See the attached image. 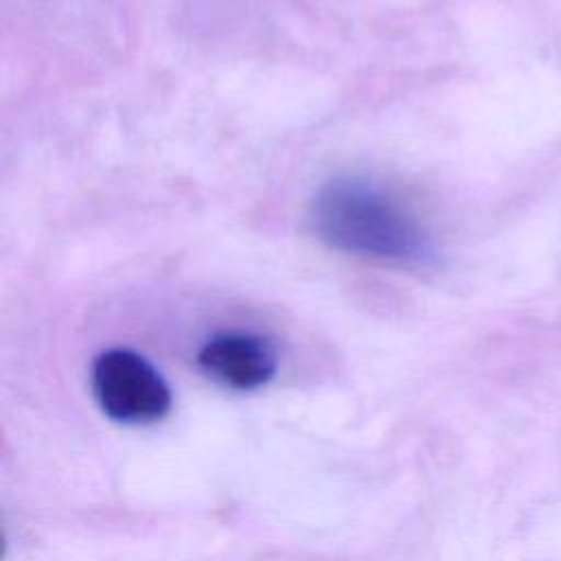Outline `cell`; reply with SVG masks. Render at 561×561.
Instances as JSON below:
<instances>
[{"label": "cell", "instance_id": "obj_3", "mask_svg": "<svg viewBox=\"0 0 561 561\" xmlns=\"http://www.w3.org/2000/svg\"><path fill=\"white\" fill-rule=\"evenodd\" d=\"M197 364L213 381L248 392L274 379L278 355L272 342L256 333L221 331L199 346Z\"/></svg>", "mask_w": 561, "mask_h": 561}, {"label": "cell", "instance_id": "obj_2", "mask_svg": "<svg viewBox=\"0 0 561 561\" xmlns=\"http://www.w3.org/2000/svg\"><path fill=\"white\" fill-rule=\"evenodd\" d=\"M92 394L101 412L123 425L162 421L173 405V394L162 373L131 348H107L90 368Z\"/></svg>", "mask_w": 561, "mask_h": 561}, {"label": "cell", "instance_id": "obj_1", "mask_svg": "<svg viewBox=\"0 0 561 561\" xmlns=\"http://www.w3.org/2000/svg\"><path fill=\"white\" fill-rule=\"evenodd\" d=\"M311 226L331 248L377 261L423 265L434 256L419 221L366 180H333L311 204Z\"/></svg>", "mask_w": 561, "mask_h": 561}]
</instances>
